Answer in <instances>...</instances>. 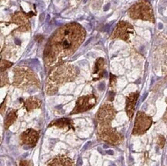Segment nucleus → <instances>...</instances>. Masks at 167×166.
Wrapping results in <instances>:
<instances>
[{
    "instance_id": "f257e3e1",
    "label": "nucleus",
    "mask_w": 167,
    "mask_h": 166,
    "mask_svg": "<svg viewBox=\"0 0 167 166\" xmlns=\"http://www.w3.org/2000/svg\"><path fill=\"white\" fill-rule=\"evenodd\" d=\"M85 35V30L76 23L59 28L45 46V63L55 64L72 55L82 44Z\"/></svg>"
},
{
    "instance_id": "f03ea898",
    "label": "nucleus",
    "mask_w": 167,
    "mask_h": 166,
    "mask_svg": "<svg viewBox=\"0 0 167 166\" xmlns=\"http://www.w3.org/2000/svg\"><path fill=\"white\" fill-rule=\"evenodd\" d=\"M77 69L73 65H59L50 72L46 84V90L49 94H54L59 85L73 80L77 75Z\"/></svg>"
},
{
    "instance_id": "7ed1b4c3",
    "label": "nucleus",
    "mask_w": 167,
    "mask_h": 166,
    "mask_svg": "<svg viewBox=\"0 0 167 166\" xmlns=\"http://www.w3.org/2000/svg\"><path fill=\"white\" fill-rule=\"evenodd\" d=\"M14 81L13 85L18 88H27L30 85L38 84L36 75L29 69L25 68H17L14 70Z\"/></svg>"
},
{
    "instance_id": "20e7f679",
    "label": "nucleus",
    "mask_w": 167,
    "mask_h": 166,
    "mask_svg": "<svg viewBox=\"0 0 167 166\" xmlns=\"http://www.w3.org/2000/svg\"><path fill=\"white\" fill-rule=\"evenodd\" d=\"M131 18L134 19H143V20L154 22V15L153 9L150 4L147 2H139L132 6L129 11Z\"/></svg>"
},
{
    "instance_id": "39448f33",
    "label": "nucleus",
    "mask_w": 167,
    "mask_h": 166,
    "mask_svg": "<svg viewBox=\"0 0 167 166\" xmlns=\"http://www.w3.org/2000/svg\"><path fill=\"white\" fill-rule=\"evenodd\" d=\"M98 135L102 141L113 145L120 144L122 141V135L111 126H98Z\"/></svg>"
},
{
    "instance_id": "423d86ee",
    "label": "nucleus",
    "mask_w": 167,
    "mask_h": 166,
    "mask_svg": "<svg viewBox=\"0 0 167 166\" xmlns=\"http://www.w3.org/2000/svg\"><path fill=\"white\" fill-rule=\"evenodd\" d=\"M153 125V119L150 116L143 111H138L136 116L135 124L133 126V135H144Z\"/></svg>"
},
{
    "instance_id": "0eeeda50",
    "label": "nucleus",
    "mask_w": 167,
    "mask_h": 166,
    "mask_svg": "<svg viewBox=\"0 0 167 166\" xmlns=\"http://www.w3.org/2000/svg\"><path fill=\"white\" fill-rule=\"evenodd\" d=\"M116 110L111 104H104L100 108L96 115L99 126H111V122L115 118Z\"/></svg>"
},
{
    "instance_id": "6e6552de",
    "label": "nucleus",
    "mask_w": 167,
    "mask_h": 166,
    "mask_svg": "<svg viewBox=\"0 0 167 166\" xmlns=\"http://www.w3.org/2000/svg\"><path fill=\"white\" fill-rule=\"evenodd\" d=\"M96 101H97L96 97L93 94L79 98L76 101L75 108L72 111L70 115L81 113V112H84L91 109L92 107H94V105H96Z\"/></svg>"
},
{
    "instance_id": "1a4fd4ad",
    "label": "nucleus",
    "mask_w": 167,
    "mask_h": 166,
    "mask_svg": "<svg viewBox=\"0 0 167 166\" xmlns=\"http://www.w3.org/2000/svg\"><path fill=\"white\" fill-rule=\"evenodd\" d=\"M133 33L134 28L132 25L126 22H119L112 33V38L129 41Z\"/></svg>"
},
{
    "instance_id": "9d476101",
    "label": "nucleus",
    "mask_w": 167,
    "mask_h": 166,
    "mask_svg": "<svg viewBox=\"0 0 167 166\" xmlns=\"http://www.w3.org/2000/svg\"><path fill=\"white\" fill-rule=\"evenodd\" d=\"M39 132L33 129L26 130L20 135L21 145L26 148H33L39 140Z\"/></svg>"
},
{
    "instance_id": "9b49d317",
    "label": "nucleus",
    "mask_w": 167,
    "mask_h": 166,
    "mask_svg": "<svg viewBox=\"0 0 167 166\" xmlns=\"http://www.w3.org/2000/svg\"><path fill=\"white\" fill-rule=\"evenodd\" d=\"M139 98V92H132L126 97V111L127 116L129 119H132V118L134 114L135 108L136 105L137 100Z\"/></svg>"
},
{
    "instance_id": "f8f14e48",
    "label": "nucleus",
    "mask_w": 167,
    "mask_h": 166,
    "mask_svg": "<svg viewBox=\"0 0 167 166\" xmlns=\"http://www.w3.org/2000/svg\"><path fill=\"white\" fill-rule=\"evenodd\" d=\"M47 166H73V161L64 155H59L49 161Z\"/></svg>"
},
{
    "instance_id": "ddd939ff",
    "label": "nucleus",
    "mask_w": 167,
    "mask_h": 166,
    "mask_svg": "<svg viewBox=\"0 0 167 166\" xmlns=\"http://www.w3.org/2000/svg\"><path fill=\"white\" fill-rule=\"evenodd\" d=\"M104 65H105V61L102 58L97 59L96 62V65L94 67L93 71V80H99L103 76L104 73Z\"/></svg>"
},
{
    "instance_id": "4468645a",
    "label": "nucleus",
    "mask_w": 167,
    "mask_h": 166,
    "mask_svg": "<svg viewBox=\"0 0 167 166\" xmlns=\"http://www.w3.org/2000/svg\"><path fill=\"white\" fill-rule=\"evenodd\" d=\"M56 126L59 128H63V129H70L72 128V122L69 118H61V119L55 120L54 122H52L49 126Z\"/></svg>"
},
{
    "instance_id": "2eb2a0df",
    "label": "nucleus",
    "mask_w": 167,
    "mask_h": 166,
    "mask_svg": "<svg viewBox=\"0 0 167 166\" xmlns=\"http://www.w3.org/2000/svg\"><path fill=\"white\" fill-rule=\"evenodd\" d=\"M41 104H42V101L36 97H31L25 101L24 105L26 109L28 111H30L40 107Z\"/></svg>"
},
{
    "instance_id": "dca6fc26",
    "label": "nucleus",
    "mask_w": 167,
    "mask_h": 166,
    "mask_svg": "<svg viewBox=\"0 0 167 166\" xmlns=\"http://www.w3.org/2000/svg\"><path fill=\"white\" fill-rule=\"evenodd\" d=\"M17 118V114L15 110H11L7 113L4 120V128L7 130L14 123Z\"/></svg>"
},
{
    "instance_id": "f3484780",
    "label": "nucleus",
    "mask_w": 167,
    "mask_h": 166,
    "mask_svg": "<svg viewBox=\"0 0 167 166\" xmlns=\"http://www.w3.org/2000/svg\"><path fill=\"white\" fill-rule=\"evenodd\" d=\"M12 65V63L10 62L6 61V60H2L1 62V72H3V71L6 70L9 68H10Z\"/></svg>"
},
{
    "instance_id": "a211bd4d",
    "label": "nucleus",
    "mask_w": 167,
    "mask_h": 166,
    "mask_svg": "<svg viewBox=\"0 0 167 166\" xmlns=\"http://www.w3.org/2000/svg\"><path fill=\"white\" fill-rule=\"evenodd\" d=\"M165 142H166V138L163 135H159V137H158V142H157V143H158V145H159V146L161 148H163V147H164V145H165Z\"/></svg>"
},
{
    "instance_id": "6ab92c4d",
    "label": "nucleus",
    "mask_w": 167,
    "mask_h": 166,
    "mask_svg": "<svg viewBox=\"0 0 167 166\" xmlns=\"http://www.w3.org/2000/svg\"><path fill=\"white\" fill-rule=\"evenodd\" d=\"M116 77L115 75H110V86L111 87H114L116 85Z\"/></svg>"
},
{
    "instance_id": "aec40b11",
    "label": "nucleus",
    "mask_w": 167,
    "mask_h": 166,
    "mask_svg": "<svg viewBox=\"0 0 167 166\" xmlns=\"http://www.w3.org/2000/svg\"><path fill=\"white\" fill-rule=\"evenodd\" d=\"M19 166H29V162L26 160H22L19 163Z\"/></svg>"
}]
</instances>
